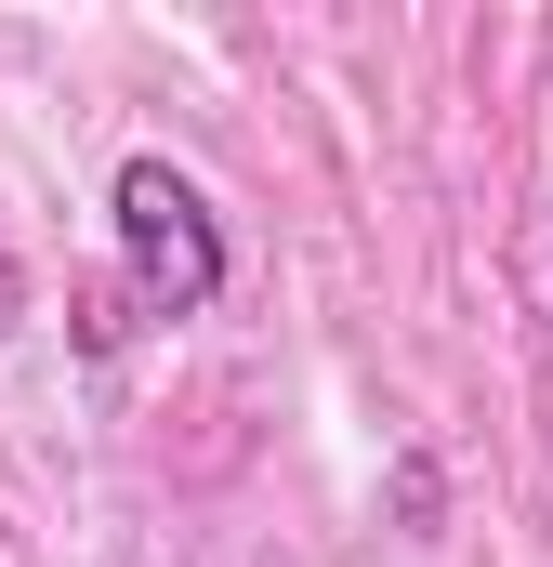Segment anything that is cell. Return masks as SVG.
I'll use <instances>...</instances> for the list:
<instances>
[{
  "mask_svg": "<svg viewBox=\"0 0 553 567\" xmlns=\"http://www.w3.org/2000/svg\"><path fill=\"white\" fill-rule=\"evenodd\" d=\"M541 225H553V212H541Z\"/></svg>",
  "mask_w": 553,
  "mask_h": 567,
  "instance_id": "4",
  "label": "cell"
},
{
  "mask_svg": "<svg viewBox=\"0 0 553 567\" xmlns=\"http://www.w3.org/2000/svg\"><path fill=\"white\" fill-rule=\"evenodd\" d=\"M119 330H133V290H93V303H80V343H93V357H119Z\"/></svg>",
  "mask_w": 553,
  "mask_h": 567,
  "instance_id": "2",
  "label": "cell"
},
{
  "mask_svg": "<svg viewBox=\"0 0 553 567\" xmlns=\"http://www.w3.org/2000/svg\"><path fill=\"white\" fill-rule=\"evenodd\" d=\"M13 317H27V278H13V265H0V343H13Z\"/></svg>",
  "mask_w": 553,
  "mask_h": 567,
  "instance_id": "3",
  "label": "cell"
},
{
  "mask_svg": "<svg viewBox=\"0 0 553 567\" xmlns=\"http://www.w3.org/2000/svg\"><path fill=\"white\" fill-rule=\"evenodd\" d=\"M106 225H119V290L145 317H211L225 303V225H211V198L171 158H119Z\"/></svg>",
  "mask_w": 553,
  "mask_h": 567,
  "instance_id": "1",
  "label": "cell"
}]
</instances>
